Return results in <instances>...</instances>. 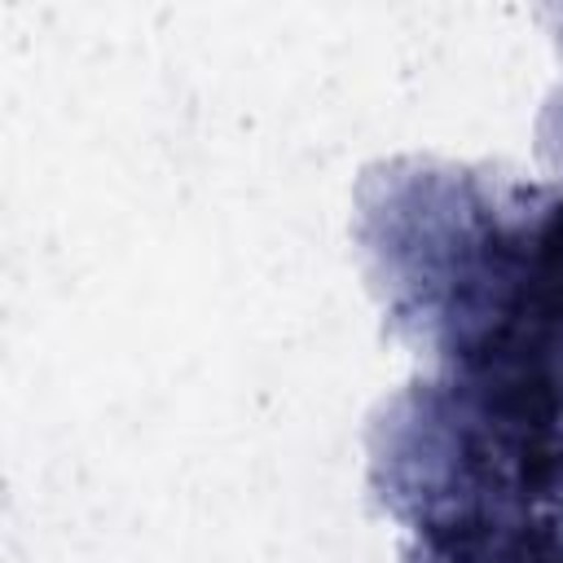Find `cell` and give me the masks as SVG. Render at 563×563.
Wrapping results in <instances>:
<instances>
[{"instance_id": "1", "label": "cell", "mask_w": 563, "mask_h": 563, "mask_svg": "<svg viewBox=\"0 0 563 563\" xmlns=\"http://www.w3.org/2000/svg\"><path fill=\"white\" fill-rule=\"evenodd\" d=\"M537 303L545 317L563 321V211L554 216L545 242H541V273H537Z\"/></svg>"}]
</instances>
